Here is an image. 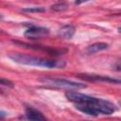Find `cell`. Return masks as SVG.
Returning <instances> with one entry per match:
<instances>
[{
  "mask_svg": "<svg viewBox=\"0 0 121 121\" xmlns=\"http://www.w3.org/2000/svg\"><path fill=\"white\" fill-rule=\"evenodd\" d=\"M9 58L14 62H17L20 64L44 67L48 69L63 68L66 65L64 60H47L43 58H39V57H34V56H29V55H25V54H19V53H11L9 55Z\"/></svg>",
  "mask_w": 121,
  "mask_h": 121,
  "instance_id": "1",
  "label": "cell"
},
{
  "mask_svg": "<svg viewBox=\"0 0 121 121\" xmlns=\"http://www.w3.org/2000/svg\"><path fill=\"white\" fill-rule=\"evenodd\" d=\"M78 111L82 112L83 113L96 116L100 113L102 114H112L116 111V107L113 103L99 98L97 102L93 104H76L75 106Z\"/></svg>",
  "mask_w": 121,
  "mask_h": 121,
  "instance_id": "2",
  "label": "cell"
},
{
  "mask_svg": "<svg viewBox=\"0 0 121 121\" xmlns=\"http://www.w3.org/2000/svg\"><path fill=\"white\" fill-rule=\"evenodd\" d=\"M44 84L47 85H51L54 87H58V88H64L67 90H78V89H82L85 88L86 85L83 83H79V82H75V81H71L68 79H64V78H44L41 79Z\"/></svg>",
  "mask_w": 121,
  "mask_h": 121,
  "instance_id": "3",
  "label": "cell"
},
{
  "mask_svg": "<svg viewBox=\"0 0 121 121\" xmlns=\"http://www.w3.org/2000/svg\"><path fill=\"white\" fill-rule=\"evenodd\" d=\"M65 97L76 104H93L98 101L99 98L90 96L88 95H84L78 92H73V91H67L65 93Z\"/></svg>",
  "mask_w": 121,
  "mask_h": 121,
  "instance_id": "4",
  "label": "cell"
},
{
  "mask_svg": "<svg viewBox=\"0 0 121 121\" xmlns=\"http://www.w3.org/2000/svg\"><path fill=\"white\" fill-rule=\"evenodd\" d=\"M78 78L86 80V81H102V82H110V83H120L119 79H115L112 78H110L108 76H102V75H96V74H78Z\"/></svg>",
  "mask_w": 121,
  "mask_h": 121,
  "instance_id": "5",
  "label": "cell"
},
{
  "mask_svg": "<svg viewBox=\"0 0 121 121\" xmlns=\"http://www.w3.org/2000/svg\"><path fill=\"white\" fill-rule=\"evenodd\" d=\"M15 43L17 44H20L22 46H25V47H27V48H31V49H35V50H41V51H43L49 55H55V56H58V55H60V54H63L65 53L67 50L66 49H57V48H52V47H48V46H45V45H35V44H27L26 43H22V42H18V41H14Z\"/></svg>",
  "mask_w": 121,
  "mask_h": 121,
  "instance_id": "6",
  "label": "cell"
},
{
  "mask_svg": "<svg viewBox=\"0 0 121 121\" xmlns=\"http://www.w3.org/2000/svg\"><path fill=\"white\" fill-rule=\"evenodd\" d=\"M49 34V29L43 26H30L26 31L25 36L28 39H39L41 37H44Z\"/></svg>",
  "mask_w": 121,
  "mask_h": 121,
  "instance_id": "7",
  "label": "cell"
},
{
  "mask_svg": "<svg viewBox=\"0 0 121 121\" xmlns=\"http://www.w3.org/2000/svg\"><path fill=\"white\" fill-rule=\"evenodd\" d=\"M26 117L28 121H47V119L43 116V114L33 108H26V112H25Z\"/></svg>",
  "mask_w": 121,
  "mask_h": 121,
  "instance_id": "8",
  "label": "cell"
},
{
  "mask_svg": "<svg viewBox=\"0 0 121 121\" xmlns=\"http://www.w3.org/2000/svg\"><path fill=\"white\" fill-rule=\"evenodd\" d=\"M75 31H76V28L74 26L72 25H65V26H62L59 31H58V36L61 39H65V40H69L71 39L74 34H75Z\"/></svg>",
  "mask_w": 121,
  "mask_h": 121,
  "instance_id": "9",
  "label": "cell"
},
{
  "mask_svg": "<svg viewBox=\"0 0 121 121\" xmlns=\"http://www.w3.org/2000/svg\"><path fill=\"white\" fill-rule=\"evenodd\" d=\"M108 46H109L108 43H103V42H98V43H95L88 45L85 49V52L87 54H95V53H97L99 51H102L108 48Z\"/></svg>",
  "mask_w": 121,
  "mask_h": 121,
  "instance_id": "10",
  "label": "cell"
},
{
  "mask_svg": "<svg viewBox=\"0 0 121 121\" xmlns=\"http://www.w3.org/2000/svg\"><path fill=\"white\" fill-rule=\"evenodd\" d=\"M67 8H68V5L66 3H63V2L57 3V4H54L51 6V9L55 11H63V10L67 9Z\"/></svg>",
  "mask_w": 121,
  "mask_h": 121,
  "instance_id": "11",
  "label": "cell"
},
{
  "mask_svg": "<svg viewBox=\"0 0 121 121\" xmlns=\"http://www.w3.org/2000/svg\"><path fill=\"white\" fill-rule=\"evenodd\" d=\"M45 9L43 7H31V8H25L22 9L24 12H43Z\"/></svg>",
  "mask_w": 121,
  "mask_h": 121,
  "instance_id": "12",
  "label": "cell"
},
{
  "mask_svg": "<svg viewBox=\"0 0 121 121\" xmlns=\"http://www.w3.org/2000/svg\"><path fill=\"white\" fill-rule=\"evenodd\" d=\"M0 85H5V86H9V87H12L13 83L6 78H0Z\"/></svg>",
  "mask_w": 121,
  "mask_h": 121,
  "instance_id": "13",
  "label": "cell"
},
{
  "mask_svg": "<svg viewBox=\"0 0 121 121\" xmlns=\"http://www.w3.org/2000/svg\"><path fill=\"white\" fill-rule=\"evenodd\" d=\"M7 116V112L4 111H0V119H3Z\"/></svg>",
  "mask_w": 121,
  "mask_h": 121,
  "instance_id": "14",
  "label": "cell"
},
{
  "mask_svg": "<svg viewBox=\"0 0 121 121\" xmlns=\"http://www.w3.org/2000/svg\"><path fill=\"white\" fill-rule=\"evenodd\" d=\"M0 20H2V15L0 14Z\"/></svg>",
  "mask_w": 121,
  "mask_h": 121,
  "instance_id": "15",
  "label": "cell"
},
{
  "mask_svg": "<svg viewBox=\"0 0 121 121\" xmlns=\"http://www.w3.org/2000/svg\"><path fill=\"white\" fill-rule=\"evenodd\" d=\"M85 121H86V120H85Z\"/></svg>",
  "mask_w": 121,
  "mask_h": 121,
  "instance_id": "16",
  "label": "cell"
}]
</instances>
